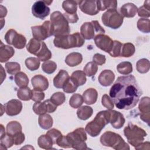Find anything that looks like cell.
<instances>
[{
    "mask_svg": "<svg viewBox=\"0 0 150 150\" xmlns=\"http://www.w3.org/2000/svg\"><path fill=\"white\" fill-rule=\"evenodd\" d=\"M5 110L8 115L15 116L21 112L22 110V104L19 100L12 99L5 104Z\"/></svg>",
    "mask_w": 150,
    "mask_h": 150,
    "instance_id": "16",
    "label": "cell"
},
{
    "mask_svg": "<svg viewBox=\"0 0 150 150\" xmlns=\"http://www.w3.org/2000/svg\"><path fill=\"white\" fill-rule=\"evenodd\" d=\"M32 96V90L29 87H22L17 91V96L19 99L23 101H29L31 99Z\"/></svg>",
    "mask_w": 150,
    "mask_h": 150,
    "instance_id": "38",
    "label": "cell"
},
{
    "mask_svg": "<svg viewBox=\"0 0 150 150\" xmlns=\"http://www.w3.org/2000/svg\"><path fill=\"white\" fill-rule=\"evenodd\" d=\"M45 102L46 103V107H47V112L52 113L56 110L57 106L55 104H54L50 100V99L46 100L45 101Z\"/></svg>",
    "mask_w": 150,
    "mask_h": 150,
    "instance_id": "58",
    "label": "cell"
},
{
    "mask_svg": "<svg viewBox=\"0 0 150 150\" xmlns=\"http://www.w3.org/2000/svg\"><path fill=\"white\" fill-rule=\"evenodd\" d=\"M5 40L8 44L12 45L15 48L18 49H23L26 43V39L25 37L13 29L8 30L5 35Z\"/></svg>",
    "mask_w": 150,
    "mask_h": 150,
    "instance_id": "11",
    "label": "cell"
},
{
    "mask_svg": "<svg viewBox=\"0 0 150 150\" xmlns=\"http://www.w3.org/2000/svg\"><path fill=\"white\" fill-rule=\"evenodd\" d=\"M70 76L64 70H60L53 79V85L56 88H63L64 85L69 80Z\"/></svg>",
    "mask_w": 150,
    "mask_h": 150,
    "instance_id": "20",
    "label": "cell"
},
{
    "mask_svg": "<svg viewBox=\"0 0 150 150\" xmlns=\"http://www.w3.org/2000/svg\"><path fill=\"white\" fill-rule=\"evenodd\" d=\"M98 70L97 65L93 62H88L83 69V71L88 77H92L96 74Z\"/></svg>",
    "mask_w": 150,
    "mask_h": 150,
    "instance_id": "43",
    "label": "cell"
},
{
    "mask_svg": "<svg viewBox=\"0 0 150 150\" xmlns=\"http://www.w3.org/2000/svg\"><path fill=\"white\" fill-rule=\"evenodd\" d=\"M138 30L143 33H148L150 32V21L149 19L140 18L137 22Z\"/></svg>",
    "mask_w": 150,
    "mask_h": 150,
    "instance_id": "41",
    "label": "cell"
},
{
    "mask_svg": "<svg viewBox=\"0 0 150 150\" xmlns=\"http://www.w3.org/2000/svg\"><path fill=\"white\" fill-rule=\"evenodd\" d=\"M50 19L53 30V36L56 37L69 34L70 29L69 22L63 13L59 11H54L50 15Z\"/></svg>",
    "mask_w": 150,
    "mask_h": 150,
    "instance_id": "5",
    "label": "cell"
},
{
    "mask_svg": "<svg viewBox=\"0 0 150 150\" xmlns=\"http://www.w3.org/2000/svg\"><path fill=\"white\" fill-rule=\"evenodd\" d=\"M15 54L13 48L10 46L4 45L1 41L0 62L4 63L8 61Z\"/></svg>",
    "mask_w": 150,
    "mask_h": 150,
    "instance_id": "21",
    "label": "cell"
},
{
    "mask_svg": "<svg viewBox=\"0 0 150 150\" xmlns=\"http://www.w3.org/2000/svg\"><path fill=\"white\" fill-rule=\"evenodd\" d=\"M101 103L102 105L105 108H107L108 110H112L114 107L112 100L109 96H108L106 94L103 96L101 99Z\"/></svg>",
    "mask_w": 150,
    "mask_h": 150,
    "instance_id": "52",
    "label": "cell"
},
{
    "mask_svg": "<svg viewBox=\"0 0 150 150\" xmlns=\"http://www.w3.org/2000/svg\"><path fill=\"white\" fill-rule=\"evenodd\" d=\"M135 52L134 45L131 43H125L122 44L120 57H129L132 56Z\"/></svg>",
    "mask_w": 150,
    "mask_h": 150,
    "instance_id": "34",
    "label": "cell"
},
{
    "mask_svg": "<svg viewBox=\"0 0 150 150\" xmlns=\"http://www.w3.org/2000/svg\"><path fill=\"white\" fill-rule=\"evenodd\" d=\"M31 83L33 88L38 91H45L47 90L49 87L47 79L41 74L33 76L31 79Z\"/></svg>",
    "mask_w": 150,
    "mask_h": 150,
    "instance_id": "17",
    "label": "cell"
},
{
    "mask_svg": "<svg viewBox=\"0 0 150 150\" xmlns=\"http://www.w3.org/2000/svg\"><path fill=\"white\" fill-rule=\"evenodd\" d=\"M54 45L63 49L81 47L84 43V39L79 32L71 35L56 36L53 40Z\"/></svg>",
    "mask_w": 150,
    "mask_h": 150,
    "instance_id": "3",
    "label": "cell"
},
{
    "mask_svg": "<svg viewBox=\"0 0 150 150\" xmlns=\"http://www.w3.org/2000/svg\"><path fill=\"white\" fill-rule=\"evenodd\" d=\"M42 42L37 40L35 38L31 39L26 45V50L31 54L36 55L40 50L42 46Z\"/></svg>",
    "mask_w": 150,
    "mask_h": 150,
    "instance_id": "29",
    "label": "cell"
},
{
    "mask_svg": "<svg viewBox=\"0 0 150 150\" xmlns=\"http://www.w3.org/2000/svg\"><path fill=\"white\" fill-rule=\"evenodd\" d=\"M42 70L47 74H52L57 69L56 63L52 60L45 62L42 65Z\"/></svg>",
    "mask_w": 150,
    "mask_h": 150,
    "instance_id": "46",
    "label": "cell"
},
{
    "mask_svg": "<svg viewBox=\"0 0 150 150\" xmlns=\"http://www.w3.org/2000/svg\"><path fill=\"white\" fill-rule=\"evenodd\" d=\"M14 80L16 84L20 88L27 87L29 84L28 76L22 71H20L15 75Z\"/></svg>",
    "mask_w": 150,
    "mask_h": 150,
    "instance_id": "33",
    "label": "cell"
},
{
    "mask_svg": "<svg viewBox=\"0 0 150 150\" xmlns=\"http://www.w3.org/2000/svg\"><path fill=\"white\" fill-rule=\"evenodd\" d=\"M36 56L40 61L46 62L52 57V53L47 48L45 43L42 42L41 48Z\"/></svg>",
    "mask_w": 150,
    "mask_h": 150,
    "instance_id": "30",
    "label": "cell"
},
{
    "mask_svg": "<svg viewBox=\"0 0 150 150\" xmlns=\"http://www.w3.org/2000/svg\"><path fill=\"white\" fill-rule=\"evenodd\" d=\"M31 29L33 38L40 41L44 40L53 35L52 25L49 21L44 22L42 25L32 26Z\"/></svg>",
    "mask_w": 150,
    "mask_h": 150,
    "instance_id": "10",
    "label": "cell"
},
{
    "mask_svg": "<svg viewBox=\"0 0 150 150\" xmlns=\"http://www.w3.org/2000/svg\"><path fill=\"white\" fill-rule=\"evenodd\" d=\"M59 146L63 148H71L70 144H69L66 136L62 135L57 141L56 144Z\"/></svg>",
    "mask_w": 150,
    "mask_h": 150,
    "instance_id": "55",
    "label": "cell"
},
{
    "mask_svg": "<svg viewBox=\"0 0 150 150\" xmlns=\"http://www.w3.org/2000/svg\"><path fill=\"white\" fill-rule=\"evenodd\" d=\"M38 144L40 148L50 149L52 148L53 142L52 139L47 134L40 135L38 139Z\"/></svg>",
    "mask_w": 150,
    "mask_h": 150,
    "instance_id": "31",
    "label": "cell"
},
{
    "mask_svg": "<svg viewBox=\"0 0 150 150\" xmlns=\"http://www.w3.org/2000/svg\"><path fill=\"white\" fill-rule=\"evenodd\" d=\"M117 69L120 74L128 75L132 72V65L129 62H122L117 65Z\"/></svg>",
    "mask_w": 150,
    "mask_h": 150,
    "instance_id": "36",
    "label": "cell"
},
{
    "mask_svg": "<svg viewBox=\"0 0 150 150\" xmlns=\"http://www.w3.org/2000/svg\"><path fill=\"white\" fill-rule=\"evenodd\" d=\"M83 60L82 54L78 52H73L69 54L66 59L65 63L70 67H74L80 64Z\"/></svg>",
    "mask_w": 150,
    "mask_h": 150,
    "instance_id": "24",
    "label": "cell"
},
{
    "mask_svg": "<svg viewBox=\"0 0 150 150\" xmlns=\"http://www.w3.org/2000/svg\"><path fill=\"white\" fill-rule=\"evenodd\" d=\"M142 93L135 77L126 75L117 78L109 94L117 108L129 110L137 105Z\"/></svg>",
    "mask_w": 150,
    "mask_h": 150,
    "instance_id": "1",
    "label": "cell"
},
{
    "mask_svg": "<svg viewBox=\"0 0 150 150\" xmlns=\"http://www.w3.org/2000/svg\"><path fill=\"white\" fill-rule=\"evenodd\" d=\"M110 123L115 129L121 128L125 122V118L122 113L115 110H110Z\"/></svg>",
    "mask_w": 150,
    "mask_h": 150,
    "instance_id": "18",
    "label": "cell"
},
{
    "mask_svg": "<svg viewBox=\"0 0 150 150\" xmlns=\"http://www.w3.org/2000/svg\"><path fill=\"white\" fill-rule=\"evenodd\" d=\"M123 20V16L117 9L107 10L101 16L103 24L113 29H118L122 25Z\"/></svg>",
    "mask_w": 150,
    "mask_h": 150,
    "instance_id": "9",
    "label": "cell"
},
{
    "mask_svg": "<svg viewBox=\"0 0 150 150\" xmlns=\"http://www.w3.org/2000/svg\"><path fill=\"white\" fill-rule=\"evenodd\" d=\"M47 5H50L51 3H52V1H43Z\"/></svg>",
    "mask_w": 150,
    "mask_h": 150,
    "instance_id": "63",
    "label": "cell"
},
{
    "mask_svg": "<svg viewBox=\"0 0 150 150\" xmlns=\"http://www.w3.org/2000/svg\"><path fill=\"white\" fill-rule=\"evenodd\" d=\"M97 7L100 11H104L105 9H117V1H97Z\"/></svg>",
    "mask_w": 150,
    "mask_h": 150,
    "instance_id": "32",
    "label": "cell"
},
{
    "mask_svg": "<svg viewBox=\"0 0 150 150\" xmlns=\"http://www.w3.org/2000/svg\"><path fill=\"white\" fill-rule=\"evenodd\" d=\"M150 1H145L142 6L139 7L138 10V15L141 18H149L150 16Z\"/></svg>",
    "mask_w": 150,
    "mask_h": 150,
    "instance_id": "42",
    "label": "cell"
},
{
    "mask_svg": "<svg viewBox=\"0 0 150 150\" xmlns=\"http://www.w3.org/2000/svg\"><path fill=\"white\" fill-rule=\"evenodd\" d=\"M6 134L13 137L19 132H22V125L21 124L16 121H12L9 122L6 125Z\"/></svg>",
    "mask_w": 150,
    "mask_h": 150,
    "instance_id": "28",
    "label": "cell"
},
{
    "mask_svg": "<svg viewBox=\"0 0 150 150\" xmlns=\"http://www.w3.org/2000/svg\"><path fill=\"white\" fill-rule=\"evenodd\" d=\"M0 141L1 147L4 146V149H7L14 144L13 137L7 134H5L1 136Z\"/></svg>",
    "mask_w": 150,
    "mask_h": 150,
    "instance_id": "44",
    "label": "cell"
},
{
    "mask_svg": "<svg viewBox=\"0 0 150 150\" xmlns=\"http://www.w3.org/2000/svg\"><path fill=\"white\" fill-rule=\"evenodd\" d=\"M149 145L150 144L148 141L145 142H142L141 144H139L138 146L135 147V149H149Z\"/></svg>",
    "mask_w": 150,
    "mask_h": 150,
    "instance_id": "59",
    "label": "cell"
},
{
    "mask_svg": "<svg viewBox=\"0 0 150 150\" xmlns=\"http://www.w3.org/2000/svg\"><path fill=\"white\" fill-rule=\"evenodd\" d=\"M138 109L141 112L140 118L149 125L150 117V98L149 97H144L141 99Z\"/></svg>",
    "mask_w": 150,
    "mask_h": 150,
    "instance_id": "15",
    "label": "cell"
},
{
    "mask_svg": "<svg viewBox=\"0 0 150 150\" xmlns=\"http://www.w3.org/2000/svg\"><path fill=\"white\" fill-rule=\"evenodd\" d=\"M93 110L91 107L84 105L79 107L77 111V115L80 120H87L91 117Z\"/></svg>",
    "mask_w": 150,
    "mask_h": 150,
    "instance_id": "27",
    "label": "cell"
},
{
    "mask_svg": "<svg viewBox=\"0 0 150 150\" xmlns=\"http://www.w3.org/2000/svg\"><path fill=\"white\" fill-rule=\"evenodd\" d=\"M98 97V93L95 88H90L87 89L83 94L84 103L88 105H91L96 103Z\"/></svg>",
    "mask_w": 150,
    "mask_h": 150,
    "instance_id": "23",
    "label": "cell"
},
{
    "mask_svg": "<svg viewBox=\"0 0 150 150\" xmlns=\"http://www.w3.org/2000/svg\"><path fill=\"white\" fill-rule=\"evenodd\" d=\"M101 144L105 146L112 148L116 150H129L128 144L118 134L112 131L105 132L100 137Z\"/></svg>",
    "mask_w": 150,
    "mask_h": 150,
    "instance_id": "4",
    "label": "cell"
},
{
    "mask_svg": "<svg viewBox=\"0 0 150 150\" xmlns=\"http://www.w3.org/2000/svg\"><path fill=\"white\" fill-rule=\"evenodd\" d=\"M45 98V93L42 91H38L33 89L32 90V96L31 100L35 102H40Z\"/></svg>",
    "mask_w": 150,
    "mask_h": 150,
    "instance_id": "53",
    "label": "cell"
},
{
    "mask_svg": "<svg viewBox=\"0 0 150 150\" xmlns=\"http://www.w3.org/2000/svg\"><path fill=\"white\" fill-rule=\"evenodd\" d=\"M66 96L62 92H56L53 94L50 97V100L57 106L62 105L65 101Z\"/></svg>",
    "mask_w": 150,
    "mask_h": 150,
    "instance_id": "48",
    "label": "cell"
},
{
    "mask_svg": "<svg viewBox=\"0 0 150 150\" xmlns=\"http://www.w3.org/2000/svg\"><path fill=\"white\" fill-rule=\"evenodd\" d=\"M124 134L128 143L134 148L141 144L147 135L144 129L131 122H129L128 125L124 128Z\"/></svg>",
    "mask_w": 150,
    "mask_h": 150,
    "instance_id": "6",
    "label": "cell"
},
{
    "mask_svg": "<svg viewBox=\"0 0 150 150\" xmlns=\"http://www.w3.org/2000/svg\"><path fill=\"white\" fill-rule=\"evenodd\" d=\"M105 32L103 28L100 25L97 21L84 22L80 28V33L84 39L91 40L96 36L104 34Z\"/></svg>",
    "mask_w": 150,
    "mask_h": 150,
    "instance_id": "8",
    "label": "cell"
},
{
    "mask_svg": "<svg viewBox=\"0 0 150 150\" xmlns=\"http://www.w3.org/2000/svg\"><path fill=\"white\" fill-rule=\"evenodd\" d=\"M77 1L67 0L62 3V8L67 13H76L77 9Z\"/></svg>",
    "mask_w": 150,
    "mask_h": 150,
    "instance_id": "35",
    "label": "cell"
},
{
    "mask_svg": "<svg viewBox=\"0 0 150 150\" xmlns=\"http://www.w3.org/2000/svg\"><path fill=\"white\" fill-rule=\"evenodd\" d=\"M66 138L71 148L77 150H85L88 148L86 141L87 139V134L83 128H78L73 132L67 134Z\"/></svg>",
    "mask_w": 150,
    "mask_h": 150,
    "instance_id": "7",
    "label": "cell"
},
{
    "mask_svg": "<svg viewBox=\"0 0 150 150\" xmlns=\"http://www.w3.org/2000/svg\"><path fill=\"white\" fill-rule=\"evenodd\" d=\"M94 40L97 47L107 53L110 52L113 45L114 40L108 36L104 34L98 35L95 36Z\"/></svg>",
    "mask_w": 150,
    "mask_h": 150,
    "instance_id": "13",
    "label": "cell"
},
{
    "mask_svg": "<svg viewBox=\"0 0 150 150\" xmlns=\"http://www.w3.org/2000/svg\"><path fill=\"white\" fill-rule=\"evenodd\" d=\"M38 123L39 126L43 129H48L50 128L53 123L52 117L47 114L40 115L38 118Z\"/></svg>",
    "mask_w": 150,
    "mask_h": 150,
    "instance_id": "26",
    "label": "cell"
},
{
    "mask_svg": "<svg viewBox=\"0 0 150 150\" xmlns=\"http://www.w3.org/2000/svg\"><path fill=\"white\" fill-rule=\"evenodd\" d=\"M34 112L38 115H42L47 112V107L45 102H36L32 108Z\"/></svg>",
    "mask_w": 150,
    "mask_h": 150,
    "instance_id": "49",
    "label": "cell"
},
{
    "mask_svg": "<svg viewBox=\"0 0 150 150\" xmlns=\"http://www.w3.org/2000/svg\"><path fill=\"white\" fill-rule=\"evenodd\" d=\"M115 79L114 72L110 70H104L102 71L98 78L100 84L104 87H107L111 85Z\"/></svg>",
    "mask_w": 150,
    "mask_h": 150,
    "instance_id": "19",
    "label": "cell"
},
{
    "mask_svg": "<svg viewBox=\"0 0 150 150\" xmlns=\"http://www.w3.org/2000/svg\"><path fill=\"white\" fill-rule=\"evenodd\" d=\"M79 8L83 13L89 15H96L100 11L97 7V1H77Z\"/></svg>",
    "mask_w": 150,
    "mask_h": 150,
    "instance_id": "14",
    "label": "cell"
},
{
    "mask_svg": "<svg viewBox=\"0 0 150 150\" xmlns=\"http://www.w3.org/2000/svg\"><path fill=\"white\" fill-rule=\"evenodd\" d=\"M0 66H1V83H2L3 82V80L6 77V74H5V72L4 71L2 65H0Z\"/></svg>",
    "mask_w": 150,
    "mask_h": 150,
    "instance_id": "61",
    "label": "cell"
},
{
    "mask_svg": "<svg viewBox=\"0 0 150 150\" xmlns=\"http://www.w3.org/2000/svg\"><path fill=\"white\" fill-rule=\"evenodd\" d=\"M12 137H13L14 144L16 145H19L22 144L24 142L25 138V135L22 132L18 133L17 134L15 135Z\"/></svg>",
    "mask_w": 150,
    "mask_h": 150,
    "instance_id": "57",
    "label": "cell"
},
{
    "mask_svg": "<svg viewBox=\"0 0 150 150\" xmlns=\"http://www.w3.org/2000/svg\"><path fill=\"white\" fill-rule=\"evenodd\" d=\"M122 46V43H121L120 41L114 40L112 47L108 53L111 57H120Z\"/></svg>",
    "mask_w": 150,
    "mask_h": 150,
    "instance_id": "45",
    "label": "cell"
},
{
    "mask_svg": "<svg viewBox=\"0 0 150 150\" xmlns=\"http://www.w3.org/2000/svg\"><path fill=\"white\" fill-rule=\"evenodd\" d=\"M46 134L52 139L53 144H56L59 139L63 135L61 132L56 128H52L50 129L46 132Z\"/></svg>",
    "mask_w": 150,
    "mask_h": 150,
    "instance_id": "50",
    "label": "cell"
},
{
    "mask_svg": "<svg viewBox=\"0 0 150 150\" xmlns=\"http://www.w3.org/2000/svg\"><path fill=\"white\" fill-rule=\"evenodd\" d=\"M63 15H64V18L67 21V22L69 23H76L79 20V16H78L77 13H67L64 12V13H63Z\"/></svg>",
    "mask_w": 150,
    "mask_h": 150,
    "instance_id": "56",
    "label": "cell"
},
{
    "mask_svg": "<svg viewBox=\"0 0 150 150\" xmlns=\"http://www.w3.org/2000/svg\"><path fill=\"white\" fill-rule=\"evenodd\" d=\"M137 6L132 3H127L120 8V13L123 17L133 18L137 12Z\"/></svg>",
    "mask_w": 150,
    "mask_h": 150,
    "instance_id": "22",
    "label": "cell"
},
{
    "mask_svg": "<svg viewBox=\"0 0 150 150\" xmlns=\"http://www.w3.org/2000/svg\"><path fill=\"white\" fill-rule=\"evenodd\" d=\"M83 98L78 93L73 94L69 100V104L73 108H78L83 103Z\"/></svg>",
    "mask_w": 150,
    "mask_h": 150,
    "instance_id": "40",
    "label": "cell"
},
{
    "mask_svg": "<svg viewBox=\"0 0 150 150\" xmlns=\"http://www.w3.org/2000/svg\"><path fill=\"white\" fill-rule=\"evenodd\" d=\"M50 12V8L43 1H36L32 6V13L33 15L42 20L49 15Z\"/></svg>",
    "mask_w": 150,
    "mask_h": 150,
    "instance_id": "12",
    "label": "cell"
},
{
    "mask_svg": "<svg viewBox=\"0 0 150 150\" xmlns=\"http://www.w3.org/2000/svg\"><path fill=\"white\" fill-rule=\"evenodd\" d=\"M150 68L149 61L147 59H141L136 63L137 70L141 74L146 73L149 71Z\"/></svg>",
    "mask_w": 150,
    "mask_h": 150,
    "instance_id": "37",
    "label": "cell"
},
{
    "mask_svg": "<svg viewBox=\"0 0 150 150\" xmlns=\"http://www.w3.org/2000/svg\"><path fill=\"white\" fill-rule=\"evenodd\" d=\"M5 68L8 74L13 75L20 72L21 66L17 62H7L5 64Z\"/></svg>",
    "mask_w": 150,
    "mask_h": 150,
    "instance_id": "47",
    "label": "cell"
},
{
    "mask_svg": "<svg viewBox=\"0 0 150 150\" xmlns=\"http://www.w3.org/2000/svg\"><path fill=\"white\" fill-rule=\"evenodd\" d=\"M1 136L3 135L4 134H5V129H4V126H3L2 124H1Z\"/></svg>",
    "mask_w": 150,
    "mask_h": 150,
    "instance_id": "62",
    "label": "cell"
},
{
    "mask_svg": "<svg viewBox=\"0 0 150 150\" xmlns=\"http://www.w3.org/2000/svg\"><path fill=\"white\" fill-rule=\"evenodd\" d=\"M1 9H0V18L1 19H3L4 17L6 16L7 13V10L5 7H4L2 5L0 6Z\"/></svg>",
    "mask_w": 150,
    "mask_h": 150,
    "instance_id": "60",
    "label": "cell"
},
{
    "mask_svg": "<svg viewBox=\"0 0 150 150\" xmlns=\"http://www.w3.org/2000/svg\"><path fill=\"white\" fill-rule=\"evenodd\" d=\"M77 87H78L71 81V80L70 78L69 80L64 85L63 90L64 92L66 93H73L77 90Z\"/></svg>",
    "mask_w": 150,
    "mask_h": 150,
    "instance_id": "51",
    "label": "cell"
},
{
    "mask_svg": "<svg viewBox=\"0 0 150 150\" xmlns=\"http://www.w3.org/2000/svg\"><path fill=\"white\" fill-rule=\"evenodd\" d=\"M25 64L26 67L30 71H35L39 68L40 60L36 57H28L25 60Z\"/></svg>",
    "mask_w": 150,
    "mask_h": 150,
    "instance_id": "39",
    "label": "cell"
},
{
    "mask_svg": "<svg viewBox=\"0 0 150 150\" xmlns=\"http://www.w3.org/2000/svg\"><path fill=\"white\" fill-rule=\"evenodd\" d=\"M93 61L96 64L101 66L105 63L106 58L105 56L103 54L100 53H96L93 57Z\"/></svg>",
    "mask_w": 150,
    "mask_h": 150,
    "instance_id": "54",
    "label": "cell"
},
{
    "mask_svg": "<svg viewBox=\"0 0 150 150\" xmlns=\"http://www.w3.org/2000/svg\"><path fill=\"white\" fill-rule=\"evenodd\" d=\"M110 110L101 111L97 114L94 119L89 122L85 127V131L92 137L98 136L104 127L110 123Z\"/></svg>",
    "mask_w": 150,
    "mask_h": 150,
    "instance_id": "2",
    "label": "cell"
},
{
    "mask_svg": "<svg viewBox=\"0 0 150 150\" xmlns=\"http://www.w3.org/2000/svg\"><path fill=\"white\" fill-rule=\"evenodd\" d=\"M70 79L77 87L84 84L87 80L85 73L81 70L74 71L70 77Z\"/></svg>",
    "mask_w": 150,
    "mask_h": 150,
    "instance_id": "25",
    "label": "cell"
}]
</instances>
